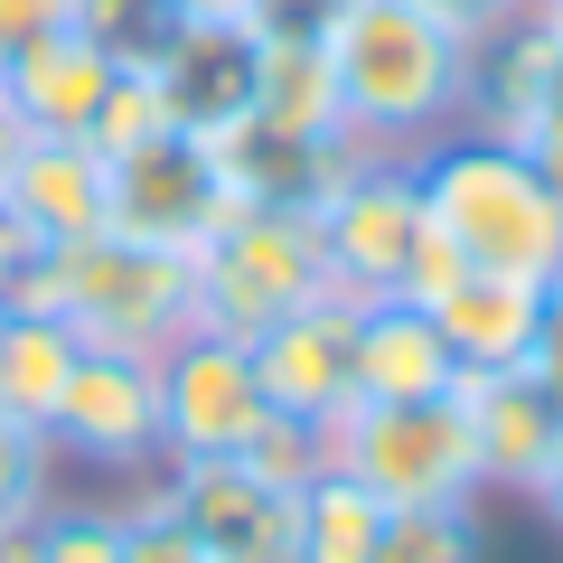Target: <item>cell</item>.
I'll return each mask as SVG.
<instances>
[{"label":"cell","instance_id":"obj_14","mask_svg":"<svg viewBox=\"0 0 563 563\" xmlns=\"http://www.w3.org/2000/svg\"><path fill=\"white\" fill-rule=\"evenodd\" d=\"M347 385L357 404H432L461 385V357L442 347L422 301H357V347H347Z\"/></svg>","mask_w":563,"mask_h":563},{"label":"cell","instance_id":"obj_21","mask_svg":"<svg viewBox=\"0 0 563 563\" xmlns=\"http://www.w3.org/2000/svg\"><path fill=\"white\" fill-rule=\"evenodd\" d=\"M366 563H488L479 536V507L451 498V507H385V536Z\"/></svg>","mask_w":563,"mask_h":563},{"label":"cell","instance_id":"obj_36","mask_svg":"<svg viewBox=\"0 0 563 563\" xmlns=\"http://www.w3.org/2000/svg\"><path fill=\"white\" fill-rule=\"evenodd\" d=\"M536 10H544V20H554V29H563V0H536Z\"/></svg>","mask_w":563,"mask_h":563},{"label":"cell","instance_id":"obj_27","mask_svg":"<svg viewBox=\"0 0 563 563\" xmlns=\"http://www.w3.org/2000/svg\"><path fill=\"white\" fill-rule=\"evenodd\" d=\"M113 517H122V563H207V544L188 536V517L169 507V488H141Z\"/></svg>","mask_w":563,"mask_h":563},{"label":"cell","instance_id":"obj_8","mask_svg":"<svg viewBox=\"0 0 563 563\" xmlns=\"http://www.w3.org/2000/svg\"><path fill=\"white\" fill-rule=\"evenodd\" d=\"M273 413L254 385V347L217 339V329H188L161 347V451L169 461H225V451L254 442V422Z\"/></svg>","mask_w":563,"mask_h":563},{"label":"cell","instance_id":"obj_3","mask_svg":"<svg viewBox=\"0 0 563 563\" xmlns=\"http://www.w3.org/2000/svg\"><path fill=\"white\" fill-rule=\"evenodd\" d=\"M422 179V217L470 273H507V282H563V207L554 188L536 179L517 141L498 132H461V141H432L413 161Z\"/></svg>","mask_w":563,"mask_h":563},{"label":"cell","instance_id":"obj_2","mask_svg":"<svg viewBox=\"0 0 563 563\" xmlns=\"http://www.w3.org/2000/svg\"><path fill=\"white\" fill-rule=\"evenodd\" d=\"M0 310H47L85 347H122V357H161L169 339L198 329V291H188V254H161L141 235H85L57 254H20Z\"/></svg>","mask_w":563,"mask_h":563},{"label":"cell","instance_id":"obj_11","mask_svg":"<svg viewBox=\"0 0 563 563\" xmlns=\"http://www.w3.org/2000/svg\"><path fill=\"white\" fill-rule=\"evenodd\" d=\"M254 347V385L273 413L291 422H339L347 404H357V385H347V347H357V301H339V291H320V301L282 310Z\"/></svg>","mask_w":563,"mask_h":563},{"label":"cell","instance_id":"obj_15","mask_svg":"<svg viewBox=\"0 0 563 563\" xmlns=\"http://www.w3.org/2000/svg\"><path fill=\"white\" fill-rule=\"evenodd\" d=\"M179 132H235L254 113V29H217V20H179V38L151 57Z\"/></svg>","mask_w":563,"mask_h":563},{"label":"cell","instance_id":"obj_10","mask_svg":"<svg viewBox=\"0 0 563 563\" xmlns=\"http://www.w3.org/2000/svg\"><path fill=\"white\" fill-rule=\"evenodd\" d=\"M0 225L29 244V254H57L113 225V169L85 132H29L20 161L0 169Z\"/></svg>","mask_w":563,"mask_h":563},{"label":"cell","instance_id":"obj_22","mask_svg":"<svg viewBox=\"0 0 563 563\" xmlns=\"http://www.w3.org/2000/svg\"><path fill=\"white\" fill-rule=\"evenodd\" d=\"M161 132H179V113H169L161 76H151V66H113V85H103V103H95V122H85V141H95L103 161H122V151H141V141H161Z\"/></svg>","mask_w":563,"mask_h":563},{"label":"cell","instance_id":"obj_18","mask_svg":"<svg viewBox=\"0 0 563 563\" xmlns=\"http://www.w3.org/2000/svg\"><path fill=\"white\" fill-rule=\"evenodd\" d=\"M244 122H263L282 141H357L320 38H254V113Z\"/></svg>","mask_w":563,"mask_h":563},{"label":"cell","instance_id":"obj_7","mask_svg":"<svg viewBox=\"0 0 563 563\" xmlns=\"http://www.w3.org/2000/svg\"><path fill=\"white\" fill-rule=\"evenodd\" d=\"M103 169H113V235H141V244H161V254H198L244 207L225 188L207 132H161V141H141V151H122Z\"/></svg>","mask_w":563,"mask_h":563},{"label":"cell","instance_id":"obj_12","mask_svg":"<svg viewBox=\"0 0 563 563\" xmlns=\"http://www.w3.org/2000/svg\"><path fill=\"white\" fill-rule=\"evenodd\" d=\"M161 488L188 517V536L207 544V563H291V488L254 479L235 451L225 461H161Z\"/></svg>","mask_w":563,"mask_h":563},{"label":"cell","instance_id":"obj_20","mask_svg":"<svg viewBox=\"0 0 563 563\" xmlns=\"http://www.w3.org/2000/svg\"><path fill=\"white\" fill-rule=\"evenodd\" d=\"M376 536H385V498H366L347 470H320L291 498V563H366Z\"/></svg>","mask_w":563,"mask_h":563},{"label":"cell","instance_id":"obj_35","mask_svg":"<svg viewBox=\"0 0 563 563\" xmlns=\"http://www.w3.org/2000/svg\"><path fill=\"white\" fill-rule=\"evenodd\" d=\"M20 141H29V122H20V113H10V103H0V169L20 161Z\"/></svg>","mask_w":563,"mask_h":563},{"label":"cell","instance_id":"obj_13","mask_svg":"<svg viewBox=\"0 0 563 563\" xmlns=\"http://www.w3.org/2000/svg\"><path fill=\"white\" fill-rule=\"evenodd\" d=\"M461 422H470L479 488H498V498H536L544 461H554V442H563V404L544 395L536 366H488V376H461Z\"/></svg>","mask_w":563,"mask_h":563},{"label":"cell","instance_id":"obj_31","mask_svg":"<svg viewBox=\"0 0 563 563\" xmlns=\"http://www.w3.org/2000/svg\"><path fill=\"white\" fill-rule=\"evenodd\" d=\"M526 366L544 376V395L563 404V282L544 291V310H536V347H526Z\"/></svg>","mask_w":563,"mask_h":563},{"label":"cell","instance_id":"obj_28","mask_svg":"<svg viewBox=\"0 0 563 563\" xmlns=\"http://www.w3.org/2000/svg\"><path fill=\"white\" fill-rule=\"evenodd\" d=\"M413 10H422V20H442L461 47H479L488 29H507V20H517L526 0H413Z\"/></svg>","mask_w":563,"mask_h":563},{"label":"cell","instance_id":"obj_1","mask_svg":"<svg viewBox=\"0 0 563 563\" xmlns=\"http://www.w3.org/2000/svg\"><path fill=\"white\" fill-rule=\"evenodd\" d=\"M320 57L339 76L347 132L376 151L451 132L470 103V47L442 20H422L413 0H339V20L320 29Z\"/></svg>","mask_w":563,"mask_h":563},{"label":"cell","instance_id":"obj_33","mask_svg":"<svg viewBox=\"0 0 563 563\" xmlns=\"http://www.w3.org/2000/svg\"><path fill=\"white\" fill-rule=\"evenodd\" d=\"M179 20H217V29H244L254 20V0H169Z\"/></svg>","mask_w":563,"mask_h":563},{"label":"cell","instance_id":"obj_19","mask_svg":"<svg viewBox=\"0 0 563 563\" xmlns=\"http://www.w3.org/2000/svg\"><path fill=\"white\" fill-rule=\"evenodd\" d=\"M76 357H85V339L66 320H47V310H0V413H20V422L47 432Z\"/></svg>","mask_w":563,"mask_h":563},{"label":"cell","instance_id":"obj_16","mask_svg":"<svg viewBox=\"0 0 563 563\" xmlns=\"http://www.w3.org/2000/svg\"><path fill=\"white\" fill-rule=\"evenodd\" d=\"M422 310H432L442 347L461 357V376H488V366H526L544 282H507V273H470V263H461V273H451Z\"/></svg>","mask_w":563,"mask_h":563},{"label":"cell","instance_id":"obj_37","mask_svg":"<svg viewBox=\"0 0 563 563\" xmlns=\"http://www.w3.org/2000/svg\"><path fill=\"white\" fill-rule=\"evenodd\" d=\"M0 76H10V47H0Z\"/></svg>","mask_w":563,"mask_h":563},{"label":"cell","instance_id":"obj_26","mask_svg":"<svg viewBox=\"0 0 563 563\" xmlns=\"http://www.w3.org/2000/svg\"><path fill=\"white\" fill-rule=\"evenodd\" d=\"M235 461L254 470V479H273V488H291V498H301V488H310V479L329 470V442H320V422L263 413V422H254V442H244Z\"/></svg>","mask_w":563,"mask_h":563},{"label":"cell","instance_id":"obj_17","mask_svg":"<svg viewBox=\"0 0 563 563\" xmlns=\"http://www.w3.org/2000/svg\"><path fill=\"white\" fill-rule=\"evenodd\" d=\"M103 85H113V57H103L76 20H66V29H47V38L10 47L0 103H10L29 132H85V122H95V103H103Z\"/></svg>","mask_w":563,"mask_h":563},{"label":"cell","instance_id":"obj_9","mask_svg":"<svg viewBox=\"0 0 563 563\" xmlns=\"http://www.w3.org/2000/svg\"><path fill=\"white\" fill-rule=\"evenodd\" d=\"M47 442L76 451L95 470H161V357H122V347H85L66 376Z\"/></svg>","mask_w":563,"mask_h":563},{"label":"cell","instance_id":"obj_29","mask_svg":"<svg viewBox=\"0 0 563 563\" xmlns=\"http://www.w3.org/2000/svg\"><path fill=\"white\" fill-rule=\"evenodd\" d=\"M339 20V0H254V38H320V29Z\"/></svg>","mask_w":563,"mask_h":563},{"label":"cell","instance_id":"obj_6","mask_svg":"<svg viewBox=\"0 0 563 563\" xmlns=\"http://www.w3.org/2000/svg\"><path fill=\"white\" fill-rule=\"evenodd\" d=\"M329 470L366 488L385 507H451L479 498V461H470V422H461V385L432 404H347L339 422H320Z\"/></svg>","mask_w":563,"mask_h":563},{"label":"cell","instance_id":"obj_30","mask_svg":"<svg viewBox=\"0 0 563 563\" xmlns=\"http://www.w3.org/2000/svg\"><path fill=\"white\" fill-rule=\"evenodd\" d=\"M517 151L536 161V179L554 188V207H563V103H544V113L526 122V132H517Z\"/></svg>","mask_w":563,"mask_h":563},{"label":"cell","instance_id":"obj_34","mask_svg":"<svg viewBox=\"0 0 563 563\" xmlns=\"http://www.w3.org/2000/svg\"><path fill=\"white\" fill-rule=\"evenodd\" d=\"M536 507L554 517V536H563V442H554V461H544V479H536Z\"/></svg>","mask_w":563,"mask_h":563},{"label":"cell","instance_id":"obj_25","mask_svg":"<svg viewBox=\"0 0 563 563\" xmlns=\"http://www.w3.org/2000/svg\"><path fill=\"white\" fill-rule=\"evenodd\" d=\"M29 563H122V517L113 507H38Z\"/></svg>","mask_w":563,"mask_h":563},{"label":"cell","instance_id":"obj_4","mask_svg":"<svg viewBox=\"0 0 563 563\" xmlns=\"http://www.w3.org/2000/svg\"><path fill=\"white\" fill-rule=\"evenodd\" d=\"M310 225H320V254H329V291L339 301H432L461 254L432 235L422 217V179L404 151H357L339 179L310 198Z\"/></svg>","mask_w":563,"mask_h":563},{"label":"cell","instance_id":"obj_32","mask_svg":"<svg viewBox=\"0 0 563 563\" xmlns=\"http://www.w3.org/2000/svg\"><path fill=\"white\" fill-rule=\"evenodd\" d=\"M66 20H76V0H0V47H29Z\"/></svg>","mask_w":563,"mask_h":563},{"label":"cell","instance_id":"obj_5","mask_svg":"<svg viewBox=\"0 0 563 563\" xmlns=\"http://www.w3.org/2000/svg\"><path fill=\"white\" fill-rule=\"evenodd\" d=\"M188 291H198V329H217V339H263L282 310L320 301L329 254L310 207H235L188 254Z\"/></svg>","mask_w":563,"mask_h":563},{"label":"cell","instance_id":"obj_23","mask_svg":"<svg viewBox=\"0 0 563 563\" xmlns=\"http://www.w3.org/2000/svg\"><path fill=\"white\" fill-rule=\"evenodd\" d=\"M76 29L113 66H151L169 38H179V10H169V0H76Z\"/></svg>","mask_w":563,"mask_h":563},{"label":"cell","instance_id":"obj_24","mask_svg":"<svg viewBox=\"0 0 563 563\" xmlns=\"http://www.w3.org/2000/svg\"><path fill=\"white\" fill-rule=\"evenodd\" d=\"M47 479H57V442H47L38 422L0 413V536L47 507Z\"/></svg>","mask_w":563,"mask_h":563}]
</instances>
